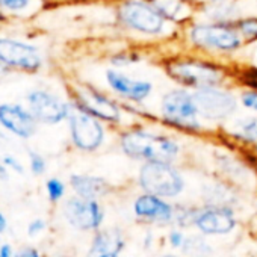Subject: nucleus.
<instances>
[{
	"mask_svg": "<svg viewBox=\"0 0 257 257\" xmlns=\"http://www.w3.org/2000/svg\"><path fill=\"white\" fill-rule=\"evenodd\" d=\"M29 158H31V170L35 176H41L46 171V161L41 155L35 153V152H29Z\"/></svg>",
	"mask_w": 257,
	"mask_h": 257,
	"instance_id": "393cba45",
	"label": "nucleus"
},
{
	"mask_svg": "<svg viewBox=\"0 0 257 257\" xmlns=\"http://www.w3.org/2000/svg\"><path fill=\"white\" fill-rule=\"evenodd\" d=\"M0 257H14L13 248L10 245H4L2 248H0Z\"/></svg>",
	"mask_w": 257,
	"mask_h": 257,
	"instance_id": "2f4dec72",
	"label": "nucleus"
},
{
	"mask_svg": "<svg viewBox=\"0 0 257 257\" xmlns=\"http://www.w3.org/2000/svg\"><path fill=\"white\" fill-rule=\"evenodd\" d=\"M191 41L197 47L219 52H233L240 47L242 41L236 31L221 25H197L191 28Z\"/></svg>",
	"mask_w": 257,
	"mask_h": 257,
	"instance_id": "f8f14e48",
	"label": "nucleus"
},
{
	"mask_svg": "<svg viewBox=\"0 0 257 257\" xmlns=\"http://www.w3.org/2000/svg\"><path fill=\"white\" fill-rule=\"evenodd\" d=\"M153 7L164 19L170 20H177L185 10L182 0H153Z\"/></svg>",
	"mask_w": 257,
	"mask_h": 257,
	"instance_id": "4be33fe9",
	"label": "nucleus"
},
{
	"mask_svg": "<svg viewBox=\"0 0 257 257\" xmlns=\"http://www.w3.org/2000/svg\"><path fill=\"white\" fill-rule=\"evenodd\" d=\"M240 101H242V104L246 109H251V110H255L257 112V91L251 89V91L243 92L240 95Z\"/></svg>",
	"mask_w": 257,
	"mask_h": 257,
	"instance_id": "cd10ccee",
	"label": "nucleus"
},
{
	"mask_svg": "<svg viewBox=\"0 0 257 257\" xmlns=\"http://www.w3.org/2000/svg\"><path fill=\"white\" fill-rule=\"evenodd\" d=\"M7 225H8L7 218H5V215L2 212H0V233H4L7 230Z\"/></svg>",
	"mask_w": 257,
	"mask_h": 257,
	"instance_id": "473e14b6",
	"label": "nucleus"
},
{
	"mask_svg": "<svg viewBox=\"0 0 257 257\" xmlns=\"http://www.w3.org/2000/svg\"><path fill=\"white\" fill-rule=\"evenodd\" d=\"M4 70V65H2V62H0V71H2Z\"/></svg>",
	"mask_w": 257,
	"mask_h": 257,
	"instance_id": "e433bc0d",
	"label": "nucleus"
},
{
	"mask_svg": "<svg viewBox=\"0 0 257 257\" xmlns=\"http://www.w3.org/2000/svg\"><path fill=\"white\" fill-rule=\"evenodd\" d=\"M0 124L7 131L23 140L31 138L37 128V119L34 115L22 106L11 103L0 104Z\"/></svg>",
	"mask_w": 257,
	"mask_h": 257,
	"instance_id": "2eb2a0df",
	"label": "nucleus"
},
{
	"mask_svg": "<svg viewBox=\"0 0 257 257\" xmlns=\"http://www.w3.org/2000/svg\"><path fill=\"white\" fill-rule=\"evenodd\" d=\"M236 225H237V219L233 207L212 206V204L195 207L192 227H195L204 236L230 234L236 228Z\"/></svg>",
	"mask_w": 257,
	"mask_h": 257,
	"instance_id": "423d86ee",
	"label": "nucleus"
},
{
	"mask_svg": "<svg viewBox=\"0 0 257 257\" xmlns=\"http://www.w3.org/2000/svg\"><path fill=\"white\" fill-rule=\"evenodd\" d=\"M200 116L210 121H221L228 118L237 107L234 95L219 86L201 88L194 92Z\"/></svg>",
	"mask_w": 257,
	"mask_h": 257,
	"instance_id": "6e6552de",
	"label": "nucleus"
},
{
	"mask_svg": "<svg viewBox=\"0 0 257 257\" xmlns=\"http://www.w3.org/2000/svg\"><path fill=\"white\" fill-rule=\"evenodd\" d=\"M68 125L73 144L82 152H95L104 141V127L100 119L71 104L68 113Z\"/></svg>",
	"mask_w": 257,
	"mask_h": 257,
	"instance_id": "39448f33",
	"label": "nucleus"
},
{
	"mask_svg": "<svg viewBox=\"0 0 257 257\" xmlns=\"http://www.w3.org/2000/svg\"><path fill=\"white\" fill-rule=\"evenodd\" d=\"M106 82L113 92H116L119 97L131 100V101L146 100L152 94V89H153V85L150 82L132 79L127 74L116 71V70L106 71Z\"/></svg>",
	"mask_w": 257,
	"mask_h": 257,
	"instance_id": "dca6fc26",
	"label": "nucleus"
},
{
	"mask_svg": "<svg viewBox=\"0 0 257 257\" xmlns=\"http://www.w3.org/2000/svg\"><path fill=\"white\" fill-rule=\"evenodd\" d=\"M14 257H40V252L35 248H25L19 251Z\"/></svg>",
	"mask_w": 257,
	"mask_h": 257,
	"instance_id": "7c9ffc66",
	"label": "nucleus"
},
{
	"mask_svg": "<svg viewBox=\"0 0 257 257\" xmlns=\"http://www.w3.org/2000/svg\"><path fill=\"white\" fill-rule=\"evenodd\" d=\"M122 153L144 164H173L180 155V144L165 135L146 128H131L119 137Z\"/></svg>",
	"mask_w": 257,
	"mask_h": 257,
	"instance_id": "f257e3e1",
	"label": "nucleus"
},
{
	"mask_svg": "<svg viewBox=\"0 0 257 257\" xmlns=\"http://www.w3.org/2000/svg\"><path fill=\"white\" fill-rule=\"evenodd\" d=\"M0 179H7V170L2 164H0Z\"/></svg>",
	"mask_w": 257,
	"mask_h": 257,
	"instance_id": "72a5a7b5",
	"label": "nucleus"
},
{
	"mask_svg": "<svg viewBox=\"0 0 257 257\" xmlns=\"http://www.w3.org/2000/svg\"><path fill=\"white\" fill-rule=\"evenodd\" d=\"M239 31L243 35L257 40V19H246L239 22Z\"/></svg>",
	"mask_w": 257,
	"mask_h": 257,
	"instance_id": "bb28decb",
	"label": "nucleus"
},
{
	"mask_svg": "<svg viewBox=\"0 0 257 257\" xmlns=\"http://www.w3.org/2000/svg\"><path fill=\"white\" fill-rule=\"evenodd\" d=\"M203 200L206 204L233 207L237 201V197L234 195L231 186L224 183H209L203 186Z\"/></svg>",
	"mask_w": 257,
	"mask_h": 257,
	"instance_id": "6ab92c4d",
	"label": "nucleus"
},
{
	"mask_svg": "<svg viewBox=\"0 0 257 257\" xmlns=\"http://www.w3.org/2000/svg\"><path fill=\"white\" fill-rule=\"evenodd\" d=\"M119 19L131 29L150 35L162 32L165 25V19L156 11V8L143 0L124 2L119 7Z\"/></svg>",
	"mask_w": 257,
	"mask_h": 257,
	"instance_id": "0eeeda50",
	"label": "nucleus"
},
{
	"mask_svg": "<svg viewBox=\"0 0 257 257\" xmlns=\"http://www.w3.org/2000/svg\"><path fill=\"white\" fill-rule=\"evenodd\" d=\"M34 5V0H0V13L22 14Z\"/></svg>",
	"mask_w": 257,
	"mask_h": 257,
	"instance_id": "5701e85b",
	"label": "nucleus"
},
{
	"mask_svg": "<svg viewBox=\"0 0 257 257\" xmlns=\"http://www.w3.org/2000/svg\"><path fill=\"white\" fill-rule=\"evenodd\" d=\"M140 186L146 194L161 198H176L185 189V179L173 164H143Z\"/></svg>",
	"mask_w": 257,
	"mask_h": 257,
	"instance_id": "f03ea898",
	"label": "nucleus"
},
{
	"mask_svg": "<svg viewBox=\"0 0 257 257\" xmlns=\"http://www.w3.org/2000/svg\"><path fill=\"white\" fill-rule=\"evenodd\" d=\"M162 257H182V255H177V254H164ZM185 257V255H183Z\"/></svg>",
	"mask_w": 257,
	"mask_h": 257,
	"instance_id": "f704fd0d",
	"label": "nucleus"
},
{
	"mask_svg": "<svg viewBox=\"0 0 257 257\" xmlns=\"http://www.w3.org/2000/svg\"><path fill=\"white\" fill-rule=\"evenodd\" d=\"M46 188H47L49 198L52 201H59L64 197V194H65V185L59 179H50V180H47Z\"/></svg>",
	"mask_w": 257,
	"mask_h": 257,
	"instance_id": "b1692460",
	"label": "nucleus"
},
{
	"mask_svg": "<svg viewBox=\"0 0 257 257\" xmlns=\"http://www.w3.org/2000/svg\"><path fill=\"white\" fill-rule=\"evenodd\" d=\"M4 22H5V16L0 13V23H4Z\"/></svg>",
	"mask_w": 257,
	"mask_h": 257,
	"instance_id": "c9c22d12",
	"label": "nucleus"
},
{
	"mask_svg": "<svg viewBox=\"0 0 257 257\" xmlns=\"http://www.w3.org/2000/svg\"><path fill=\"white\" fill-rule=\"evenodd\" d=\"M28 103H29V112L34 115V118L46 124L61 122L62 119L68 118L71 109V104L62 101L58 95L43 89L29 92Z\"/></svg>",
	"mask_w": 257,
	"mask_h": 257,
	"instance_id": "ddd939ff",
	"label": "nucleus"
},
{
	"mask_svg": "<svg viewBox=\"0 0 257 257\" xmlns=\"http://www.w3.org/2000/svg\"><path fill=\"white\" fill-rule=\"evenodd\" d=\"M180 251L185 257H210L213 248L201 234H186V240Z\"/></svg>",
	"mask_w": 257,
	"mask_h": 257,
	"instance_id": "412c9836",
	"label": "nucleus"
},
{
	"mask_svg": "<svg viewBox=\"0 0 257 257\" xmlns=\"http://www.w3.org/2000/svg\"><path fill=\"white\" fill-rule=\"evenodd\" d=\"M164 119L183 131H198L200 112L194 100V94L186 89H173L167 92L161 103Z\"/></svg>",
	"mask_w": 257,
	"mask_h": 257,
	"instance_id": "7ed1b4c3",
	"label": "nucleus"
},
{
	"mask_svg": "<svg viewBox=\"0 0 257 257\" xmlns=\"http://www.w3.org/2000/svg\"><path fill=\"white\" fill-rule=\"evenodd\" d=\"M167 239H168V243H170L173 248L182 249V246H183V243H185V240H186V233H183V231L179 230V228H173V230L168 233Z\"/></svg>",
	"mask_w": 257,
	"mask_h": 257,
	"instance_id": "a878e982",
	"label": "nucleus"
},
{
	"mask_svg": "<svg viewBox=\"0 0 257 257\" xmlns=\"http://www.w3.org/2000/svg\"><path fill=\"white\" fill-rule=\"evenodd\" d=\"M44 228H46V221L41 219V218H37V219H34V221L29 224V227H28V234H29V236H37V234H40Z\"/></svg>",
	"mask_w": 257,
	"mask_h": 257,
	"instance_id": "c85d7f7f",
	"label": "nucleus"
},
{
	"mask_svg": "<svg viewBox=\"0 0 257 257\" xmlns=\"http://www.w3.org/2000/svg\"><path fill=\"white\" fill-rule=\"evenodd\" d=\"M4 164H5L8 168L14 170L16 173H20V174H23V173H25L23 165H22L16 158H13V156H5V158H4Z\"/></svg>",
	"mask_w": 257,
	"mask_h": 257,
	"instance_id": "c756f323",
	"label": "nucleus"
},
{
	"mask_svg": "<svg viewBox=\"0 0 257 257\" xmlns=\"http://www.w3.org/2000/svg\"><path fill=\"white\" fill-rule=\"evenodd\" d=\"M64 216L67 222L77 230H100L104 221V209L95 200H85L76 195L65 201Z\"/></svg>",
	"mask_w": 257,
	"mask_h": 257,
	"instance_id": "9d476101",
	"label": "nucleus"
},
{
	"mask_svg": "<svg viewBox=\"0 0 257 257\" xmlns=\"http://www.w3.org/2000/svg\"><path fill=\"white\" fill-rule=\"evenodd\" d=\"M134 213L140 221L155 224V225H170L174 221V209L171 203L165 198L152 195V194H141L135 198L132 204Z\"/></svg>",
	"mask_w": 257,
	"mask_h": 257,
	"instance_id": "4468645a",
	"label": "nucleus"
},
{
	"mask_svg": "<svg viewBox=\"0 0 257 257\" xmlns=\"http://www.w3.org/2000/svg\"><path fill=\"white\" fill-rule=\"evenodd\" d=\"M0 62L22 71L34 73L41 68L43 59L38 49L14 38H0Z\"/></svg>",
	"mask_w": 257,
	"mask_h": 257,
	"instance_id": "9b49d317",
	"label": "nucleus"
},
{
	"mask_svg": "<svg viewBox=\"0 0 257 257\" xmlns=\"http://www.w3.org/2000/svg\"><path fill=\"white\" fill-rule=\"evenodd\" d=\"M74 106L89 113L91 116L110 124H118L121 121V109L103 92L86 85L79 86L74 92Z\"/></svg>",
	"mask_w": 257,
	"mask_h": 257,
	"instance_id": "1a4fd4ad",
	"label": "nucleus"
},
{
	"mask_svg": "<svg viewBox=\"0 0 257 257\" xmlns=\"http://www.w3.org/2000/svg\"><path fill=\"white\" fill-rule=\"evenodd\" d=\"M70 185L77 197L85 200H95L104 198L110 192V185L97 176L89 174H74L70 177Z\"/></svg>",
	"mask_w": 257,
	"mask_h": 257,
	"instance_id": "a211bd4d",
	"label": "nucleus"
},
{
	"mask_svg": "<svg viewBox=\"0 0 257 257\" xmlns=\"http://www.w3.org/2000/svg\"><path fill=\"white\" fill-rule=\"evenodd\" d=\"M125 248V237L119 228L97 230L86 257H121Z\"/></svg>",
	"mask_w": 257,
	"mask_h": 257,
	"instance_id": "f3484780",
	"label": "nucleus"
},
{
	"mask_svg": "<svg viewBox=\"0 0 257 257\" xmlns=\"http://www.w3.org/2000/svg\"><path fill=\"white\" fill-rule=\"evenodd\" d=\"M168 74L183 86L194 88L195 91L201 88L218 86L224 79L221 68L201 61L171 62L168 65Z\"/></svg>",
	"mask_w": 257,
	"mask_h": 257,
	"instance_id": "20e7f679",
	"label": "nucleus"
},
{
	"mask_svg": "<svg viewBox=\"0 0 257 257\" xmlns=\"http://www.w3.org/2000/svg\"><path fill=\"white\" fill-rule=\"evenodd\" d=\"M231 135L240 141L257 143V116L237 118L231 124Z\"/></svg>",
	"mask_w": 257,
	"mask_h": 257,
	"instance_id": "aec40b11",
	"label": "nucleus"
}]
</instances>
